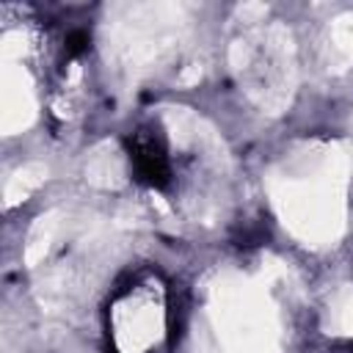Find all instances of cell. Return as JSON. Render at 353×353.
<instances>
[{"mask_svg":"<svg viewBox=\"0 0 353 353\" xmlns=\"http://www.w3.org/2000/svg\"><path fill=\"white\" fill-rule=\"evenodd\" d=\"M88 44H91V39H88L85 30H72L66 36V41H63V50H66L69 58H77V55H83L88 50Z\"/></svg>","mask_w":353,"mask_h":353,"instance_id":"cell-2","label":"cell"},{"mask_svg":"<svg viewBox=\"0 0 353 353\" xmlns=\"http://www.w3.org/2000/svg\"><path fill=\"white\" fill-rule=\"evenodd\" d=\"M127 154L138 182L149 188H165L171 182V163L165 141L154 130H135L127 138Z\"/></svg>","mask_w":353,"mask_h":353,"instance_id":"cell-1","label":"cell"}]
</instances>
